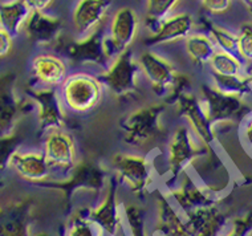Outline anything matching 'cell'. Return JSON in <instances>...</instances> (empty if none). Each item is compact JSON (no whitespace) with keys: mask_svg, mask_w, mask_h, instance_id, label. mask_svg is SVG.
<instances>
[{"mask_svg":"<svg viewBox=\"0 0 252 236\" xmlns=\"http://www.w3.org/2000/svg\"><path fill=\"white\" fill-rule=\"evenodd\" d=\"M141 75L158 96L165 97L166 102H175L181 94L187 92L186 77H183L174 65L165 57L152 51H145L137 59Z\"/></svg>","mask_w":252,"mask_h":236,"instance_id":"cell-1","label":"cell"},{"mask_svg":"<svg viewBox=\"0 0 252 236\" xmlns=\"http://www.w3.org/2000/svg\"><path fill=\"white\" fill-rule=\"evenodd\" d=\"M166 102L141 106L126 116L121 122L124 142L134 149H144L154 144L163 133L162 116Z\"/></svg>","mask_w":252,"mask_h":236,"instance_id":"cell-2","label":"cell"},{"mask_svg":"<svg viewBox=\"0 0 252 236\" xmlns=\"http://www.w3.org/2000/svg\"><path fill=\"white\" fill-rule=\"evenodd\" d=\"M210 150L211 149L200 144L186 125H179L171 133L166 144L167 174H170L173 179H178L181 175L187 174V171L194 167L198 159Z\"/></svg>","mask_w":252,"mask_h":236,"instance_id":"cell-3","label":"cell"},{"mask_svg":"<svg viewBox=\"0 0 252 236\" xmlns=\"http://www.w3.org/2000/svg\"><path fill=\"white\" fill-rule=\"evenodd\" d=\"M59 90L66 110L76 114H85L100 105L105 88L96 76L78 72L68 75Z\"/></svg>","mask_w":252,"mask_h":236,"instance_id":"cell-4","label":"cell"},{"mask_svg":"<svg viewBox=\"0 0 252 236\" xmlns=\"http://www.w3.org/2000/svg\"><path fill=\"white\" fill-rule=\"evenodd\" d=\"M112 166L118 183L124 184L135 197H144L154 182L153 163L146 155L120 153L112 158Z\"/></svg>","mask_w":252,"mask_h":236,"instance_id":"cell-5","label":"cell"},{"mask_svg":"<svg viewBox=\"0 0 252 236\" xmlns=\"http://www.w3.org/2000/svg\"><path fill=\"white\" fill-rule=\"evenodd\" d=\"M200 100L203 102L210 121L215 127V133L219 125H227L238 119H244L252 112L247 98L223 93L210 84L202 88Z\"/></svg>","mask_w":252,"mask_h":236,"instance_id":"cell-6","label":"cell"},{"mask_svg":"<svg viewBox=\"0 0 252 236\" xmlns=\"http://www.w3.org/2000/svg\"><path fill=\"white\" fill-rule=\"evenodd\" d=\"M139 75L138 61L130 49H127L110 61L98 79L105 90L114 97H129L138 89Z\"/></svg>","mask_w":252,"mask_h":236,"instance_id":"cell-7","label":"cell"},{"mask_svg":"<svg viewBox=\"0 0 252 236\" xmlns=\"http://www.w3.org/2000/svg\"><path fill=\"white\" fill-rule=\"evenodd\" d=\"M117 183L116 177H112L109 179L104 199L100 205L88 211L91 222L98 228L102 236H126L124 227L125 218L121 211V206L118 203Z\"/></svg>","mask_w":252,"mask_h":236,"instance_id":"cell-8","label":"cell"},{"mask_svg":"<svg viewBox=\"0 0 252 236\" xmlns=\"http://www.w3.org/2000/svg\"><path fill=\"white\" fill-rule=\"evenodd\" d=\"M174 104L178 109L179 116L186 122L185 125L192 131V134L198 138L200 144L211 149L214 141L217 138V133L213 122L210 121L209 116L206 113L200 97L186 92L181 94Z\"/></svg>","mask_w":252,"mask_h":236,"instance_id":"cell-9","label":"cell"},{"mask_svg":"<svg viewBox=\"0 0 252 236\" xmlns=\"http://www.w3.org/2000/svg\"><path fill=\"white\" fill-rule=\"evenodd\" d=\"M41 151L52 171L68 173L77 165V145L65 129L47 131Z\"/></svg>","mask_w":252,"mask_h":236,"instance_id":"cell-10","label":"cell"},{"mask_svg":"<svg viewBox=\"0 0 252 236\" xmlns=\"http://www.w3.org/2000/svg\"><path fill=\"white\" fill-rule=\"evenodd\" d=\"M139 28V18L130 7H122L114 13L109 26V33L105 35V48L110 60L130 48L134 43Z\"/></svg>","mask_w":252,"mask_h":236,"instance_id":"cell-11","label":"cell"},{"mask_svg":"<svg viewBox=\"0 0 252 236\" xmlns=\"http://www.w3.org/2000/svg\"><path fill=\"white\" fill-rule=\"evenodd\" d=\"M27 94L36 104L37 121L44 133L64 129L66 109L63 104L59 89L44 87L32 88L27 90Z\"/></svg>","mask_w":252,"mask_h":236,"instance_id":"cell-12","label":"cell"},{"mask_svg":"<svg viewBox=\"0 0 252 236\" xmlns=\"http://www.w3.org/2000/svg\"><path fill=\"white\" fill-rule=\"evenodd\" d=\"M228 216L218 205L196 208L183 215L182 236H222Z\"/></svg>","mask_w":252,"mask_h":236,"instance_id":"cell-13","label":"cell"},{"mask_svg":"<svg viewBox=\"0 0 252 236\" xmlns=\"http://www.w3.org/2000/svg\"><path fill=\"white\" fill-rule=\"evenodd\" d=\"M169 198L175 206H178L182 215L196 208L218 205L219 202V195L211 193L203 184L196 182L192 177L187 174L183 179H181L178 186L170 191Z\"/></svg>","mask_w":252,"mask_h":236,"instance_id":"cell-14","label":"cell"},{"mask_svg":"<svg viewBox=\"0 0 252 236\" xmlns=\"http://www.w3.org/2000/svg\"><path fill=\"white\" fill-rule=\"evenodd\" d=\"M15 84V73L0 75V137L13 134L19 118L24 113V102L16 96Z\"/></svg>","mask_w":252,"mask_h":236,"instance_id":"cell-15","label":"cell"},{"mask_svg":"<svg viewBox=\"0 0 252 236\" xmlns=\"http://www.w3.org/2000/svg\"><path fill=\"white\" fill-rule=\"evenodd\" d=\"M110 5L112 0H78L72 13L77 39H85L100 31Z\"/></svg>","mask_w":252,"mask_h":236,"instance_id":"cell-16","label":"cell"},{"mask_svg":"<svg viewBox=\"0 0 252 236\" xmlns=\"http://www.w3.org/2000/svg\"><path fill=\"white\" fill-rule=\"evenodd\" d=\"M63 47H64V52L66 56L69 57L72 61L80 62V64L98 65L105 69L112 61L105 48V35H102L101 30L85 39H77L64 44Z\"/></svg>","mask_w":252,"mask_h":236,"instance_id":"cell-17","label":"cell"},{"mask_svg":"<svg viewBox=\"0 0 252 236\" xmlns=\"http://www.w3.org/2000/svg\"><path fill=\"white\" fill-rule=\"evenodd\" d=\"M32 202L20 201L0 207V236H31Z\"/></svg>","mask_w":252,"mask_h":236,"instance_id":"cell-18","label":"cell"},{"mask_svg":"<svg viewBox=\"0 0 252 236\" xmlns=\"http://www.w3.org/2000/svg\"><path fill=\"white\" fill-rule=\"evenodd\" d=\"M11 167L22 179L31 183H44L51 178L52 170L43 151H16L9 159Z\"/></svg>","mask_w":252,"mask_h":236,"instance_id":"cell-19","label":"cell"},{"mask_svg":"<svg viewBox=\"0 0 252 236\" xmlns=\"http://www.w3.org/2000/svg\"><path fill=\"white\" fill-rule=\"evenodd\" d=\"M31 70L36 83L44 88H60L68 77V66L65 61L56 55L41 53L33 57Z\"/></svg>","mask_w":252,"mask_h":236,"instance_id":"cell-20","label":"cell"},{"mask_svg":"<svg viewBox=\"0 0 252 236\" xmlns=\"http://www.w3.org/2000/svg\"><path fill=\"white\" fill-rule=\"evenodd\" d=\"M192 28H194V19L190 13H175L157 27L153 35L145 39L144 43L146 45L154 47V45H162V44L174 43L178 40H185L191 33Z\"/></svg>","mask_w":252,"mask_h":236,"instance_id":"cell-21","label":"cell"},{"mask_svg":"<svg viewBox=\"0 0 252 236\" xmlns=\"http://www.w3.org/2000/svg\"><path fill=\"white\" fill-rule=\"evenodd\" d=\"M63 23L59 18L49 16L45 12L31 13L24 26L28 39L37 44H52L60 39Z\"/></svg>","mask_w":252,"mask_h":236,"instance_id":"cell-22","label":"cell"},{"mask_svg":"<svg viewBox=\"0 0 252 236\" xmlns=\"http://www.w3.org/2000/svg\"><path fill=\"white\" fill-rule=\"evenodd\" d=\"M156 234L158 236H182L183 215L175 208L167 194L157 197Z\"/></svg>","mask_w":252,"mask_h":236,"instance_id":"cell-23","label":"cell"},{"mask_svg":"<svg viewBox=\"0 0 252 236\" xmlns=\"http://www.w3.org/2000/svg\"><path fill=\"white\" fill-rule=\"evenodd\" d=\"M31 11L22 0H9L0 3V27L15 37L24 30Z\"/></svg>","mask_w":252,"mask_h":236,"instance_id":"cell-24","label":"cell"},{"mask_svg":"<svg viewBox=\"0 0 252 236\" xmlns=\"http://www.w3.org/2000/svg\"><path fill=\"white\" fill-rule=\"evenodd\" d=\"M185 49L190 60L200 66L209 65L218 51L213 39L206 33H190L185 39Z\"/></svg>","mask_w":252,"mask_h":236,"instance_id":"cell-25","label":"cell"},{"mask_svg":"<svg viewBox=\"0 0 252 236\" xmlns=\"http://www.w3.org/2000/svg\"><path fill=\"white\" fill-rule=\"evenodd\" d=\"M211 75L219 77H239L246 75L244 62L240 60L238 55L224 52L218 49L209 64Z\"/></svg>","mask_w":252,"mask_h":236,"instance_id":"cell-26","label":"cell"},{"mask_svg":"<svg viewBox=\"0 0 252 236\" xmlns=\"http://www.w3.org/2000/svg\"><path fill=\"white\" fill-rule=\"evenodd\" d=\"M181 0H146V22L156 31L163 20L170 18Z\"/></svg>","mask_w":252,"mask_h":236,"instance_id":"cell-27","label":"cell"},{"mask_svg":"<svg viewBox=\"0 0 252 236\" xmlns=\"http://www.w3.org/2000/svg\"><path fill=\"white\" fill-rule=\"evenodd\" d=\"M204 28L209 32V36L213 39V41L217 45L219 51H224V52L234 53L236 55V47H238V37L236 33L231 32L224 27L215 24L214 22L204 19L203 20Z\"/></svg>","mask_w":252,"mask_h":236,"instance_id":"cell-28","label":"cell"},{"mask_svg":"<svg viewBox=\"0 0 252 236\" xmlns=\"http://www.w3.org/2000/svg\"><path fill=\"white\" fill-rule=\"evenodd\" d=\"M88 211H78L74 214L66 228L65 236H102L98 228L91 222Z\"/></svg>","mask_w":252,"mask_h":236,"instance_id":"cell-29","label":"cell"},{"mask_svg":"<svg viewBox=\"0 0 252 236\" xmlns=\"http://www.w3.org/2000/svg\"><path fill=\"white\" fill-rule=\"evenodd\" d=\"M124 218L127 223L130 236H149L144 211L135 205H127L124 208Z\"/></svg>","mask_w":252,"mask_h":236,"instance_id":"cell-30","label":"cell"},{"mask_svg":"<svg viewBox=\"0 0 252 236\" xmlns=\"http://www.w3.org/2000/svg\"><path fill=\"white\" fill-rule=\"evenodd\" d=\"M236 55L243 62L252 64V23H243L236 32Z\"/></svg>","mask_w":252,"mask_h":236,"instance_id":"cell-31","label":"cell"},{"mask_svg":"<svg viewBox=\"0 0 252 236\" xmlns=\"http://www.w3.org/2000/svg\"><path fill=\"white\" fill-rule=\"evenodd\" d=\"M22 144V137L13 133L11 136L0 137V171L7 169L9 159L19 150Z\"/></svg>","mask_w":252,"mask_h":236,"instance_id":"cell-32","label":"cell"},{"mask_svg":"<svg viewBox=\"0 0 252 236\" xmlns=\"http://www.w3.org/2000/svg\"><path fill=\"white\" fill-rule=\"evenodd\" d=\"M252 234V210L236 218L222 236H250Z\"/></svg>","mask_w":252,"mask_h":236,"instance_id":"cell-33","label":"cell"},{"mask_svg":"<svg viewBox=\"0 0 252 236\" xmlns=\"http://www.w3.org/2000/svg\"><path fill=\"white\" fill-rule=\"evenodd\" d=\"M203 8L213 15H220L231 8L232 0H200Z\"/></svg>","mask_w":252,"mask_h":236,"instance_id":"cell-34","label":"cell"},{"mask_svg":"<svg viewBox=\"0 0 252 236\" xmlns=\"http://www.w3.org/2000/svg\"><path fill=\"white\" fill-rule=\"evenodd\" d=\"M13 37L0 27V59H4L11 53L13 45Z\"/></svg>","mask_w":252,"mask_h":236,"instance_id":"cell-35","label":"cell"},{"mask_svg":"<svg viewBox=\"0 0 252 236\" xmlns=\"http://www.w3.org/2000/svg\"><path fill=\"white\" fill-rule=\"evenodd\" d=\"M23 3L32 11V12H45V9H48L55 0H22Z\"/></svg>","mask_w":252,"mask_h":236,"instance_id":"cell-36","label":"cell"},{"mask_svg":"<svg viewBox=\"0 0 252 236\" xmlns=\"http://www.w3.org/2000/svg\"><path fill=\"white\" fill-rule=\"evenodd\" d=\"M242 134H243V140L247 145V148L252 151V112L244 118Z\"/></svg>","mask_w":252,"mask_h":236,"instance_id":"cell-37","label":"cell"},{"mask_svg":"<svg viewBox=\"0 0 252 236\" xmlns=\"http://www.w3.org/2000/svg\"><path fill=\"white\" fill-rule=\"evenodd\" d=\"M244 4H246V7L248 8V11L252 13V0H242Z\"/></svg>","mask_w":252,"mask_h":236,"instance_id":"cell-38","label":"cell"},{"mask_svg":"<svg viewBox=\"0 0 252 236\" xmlns=\"http://www.w3.org/2000/svg\"><path fill=\"white\" fill-rule=\"evenodd\" d=\"M247 75L248 77H250V81H251V87H252V69L247 70Z\"/></svg>","mask_w":252,"mask_h":236,"instance_id":"cell-39","label":"cell"},{"mask_svg":"<svg viewBox=\"0 0 252 236\" xmlns=\"http://www.w3.org/2000/svg\"><path fill=\"white\" fill-rule=\"evenodd\" d=\"M37 236H49V235H47V234H39Z\"/></svg>","mask_w":252,"mask_h":236,"instance_id":"cell-40","label":"cell"},{"mask_svg":"<svg viewBox=\"0 0 252 236\" xmlns=\"http://www.w3.org/2000/svg\"><path fill=\"white\" fill-rule=\"evenodd\" d=\"M250 236H252V234H251V235H250Z\"/></svg>","mask_w":252,"mask_h":236,"instance_id":"cell-41","label":"cell"}]
</instances>
